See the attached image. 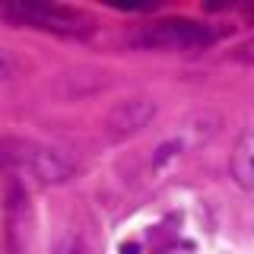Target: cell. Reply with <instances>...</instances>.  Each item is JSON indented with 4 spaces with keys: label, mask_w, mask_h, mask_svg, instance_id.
<instances>
[{
    "label": "cell",
    "mask_w": 254,
    "mask_h": 254,
    "mask_svg": "<svg viewBox=\"0 0 254 254\" xmlns=\"http://www.w3.org/2000/svg\"><path fill=\"white\" fill-rule=\"evenodd\" d=\"M0 165L6 169V175H19L29 172L38 185H67L76 175V165L70 156H64L61 149L51 146H38L29 140H16L6 137L0 140Z\"/></svg>",
    "instance_id": "cell-1"
},
{
    "label": "cell",
    "mask_w": 254,
    "mask_h": 254,
    "mask_svg": "<svg viewBox=\"0 0 254 254\" xmlns=\"http://www.w3.org/2000/svg\"><path fill=\"white\" fill-rule=\"evenodd\" d=\"M0 16L10 22H19V26L73 35V38L89 35L95 29L86 13L73 10V6H64V3H48V0H0Z\"/></svg>",
    "instance_id": "cell-2"
},
{
    "label": "cell",
    "mask_w": 254,
    "mask_h": 254,
    "mask_svg": "<svg viewBox=\"0 0 254 254\" xmlns=\"http://www.w3.org/2000/svg\"><path fill=\"white\" fill-rule=\"evenodd\" d=\"M222 32L200 26L194 19H162L153 26H140L137 32H130L133 48H146V51H175V48H203L213 45Z\"/></svg>",
    "instance_id": "cell-3"
},
{
    "label": "cell",
    "mask_w": 254,
    "mask_h": 254,
    "mask_svg": "<svg viewBox=\"0 0 254 254\" xmlns=\"http://www.w3.org/2000/svg\"><path fill=\"white\" fill-rule=\"evenodd\" d=\"M153 115H156V102L146 99V95H130V99H121L105 115V140L108 143L130 140L133 133H140L143 127L153 121Z\"/></svg>",
    "instance_id": "cell-4"
},
{
    "label": "cell",
    "mask_w": 254,
    "mask_h": 254,
    "mask_svg": "<svg viewBox=\"0 0 254 254\" xmlns=\"http://www.w3.org/2000/svg\"><path fill=\"white\" fill-rule=\"evenodd\" d=\"M229 172L242 190H254V127L238 137L232 159H229Z\"/></svg>",
    "instance_id": "cell-5"
},
{
    "label": "cell",
    "mask_w": 254,
    "mask_h": 254,
    "mask_svg": "<svg viewBox=\"0 0 254 254\" xmlns=\"http://www.w3.org/2000/svg\"><path fill=\"white\" fill-rule=\"evenodd\" d=\"M3 197H6V213L10 216H26L29 210V200H26V188H22V178L19 175H6L3 181Z\"/></svg>",
    "instance_id": "cell-6"
},
{
    "label": "cell",
    "mask_w": 254,
    "mask_h": 254,
    "mask_svg": "<svg viewBox=\"0 0 254 254\" xmlns=\"http://www.w3.org/2000/svg\"><path fill=\"white\" fill-rule=\"evenodd\" d=\"M188 130L194 133V140L188 143V149H190V146H203V143H210V140L219 133V118H216V115H197L194 121L188 124Z\"/></svg>",
    "instance_id": "cell-7"
},
{
    "label": "cell",
    "mask_w": 254,
    "mask_h": 254,
    "mask_svg": "<svg viewBox=\"0 0 254 254\" xmlns=\"http://www.w3.org/2000/svg\"><path fill=\"white\" fill-rule=\"evenodd\" d=\"M26 73V61L19 58L10 48H0V83H10V79H19Z\"/></svg>",
    "instance_id": "cell-8"
},
{
    "label": "cell",
    "mask_w": 254,
    "mask_h": 254,
    "mask_svg": "<svg viewBox=\"0 0 254 254\" xmlns=\"http://www.w3.org/2000/svg\"><path fill=\"white\" fill-rule=\"evenodd\" d=\"M54 254H89V251H86V242L76 232H64L54 242Z\"/></svg>",
    "instance_id": "cell-9"
},
{
    "label": "cell",
    "mask_w": 254,
    "mask_h": 254,
    "mask_svg": "<svg viewBox=\"0 0 254 254\" xmlns=\"http://www.w3.org/2000/svg\"><path fill=\"white\" fill-rule=\"evenodd\" d=\"M178 153H185V146H181V140H169V143H162V146H156V156H153V165L156 169H162L169 159H175Z\"/></svg>",
    "instance_id": "cell-10"
},
{
    "label": "cell",
    "mask_w": 254,
    "mask_h": 254,
    "mask_svg": "<svg viewBox=\"0 0 254 254\" xmlns=\"http://www.w3.org/2000/svg\"><path fill=\"white\" fill-rule=\"evenodd\" d=\"M229 61H232V64H254V38L235 45V51L229 54Z\"/></svg>",
    "instance_id": "cell-11"
},
{
    "label": "cell",
    "mask_w": 254,
    "mask_h": 254,
    "mask_svg": "<svg viewBox=\"0 0 254 254\" xmlns=\"http://www.w3.org/2000/svg\"><path fill=\"white\" fill-rule=\"evenodd\" d=\"M121 254H140L137 245H121Z\"/></svg>",
    "instance_id": "cell-12"
},
{
    "label": "cell",
    "mask_w": 254,
    "mask_h": 254,
    "mask_svg": "<svg viewBox=\"0 0 254 254\" xmlns=\"http://www.w3.org/2000/svg\"><path fill=\"white\" fill-rule=\"evenodd\" d=\"M245 10H248V13H251V16H254V3H251V6H245Z\"/></svg>",
    "instance_id": "cell-13"
}]
</instances>
